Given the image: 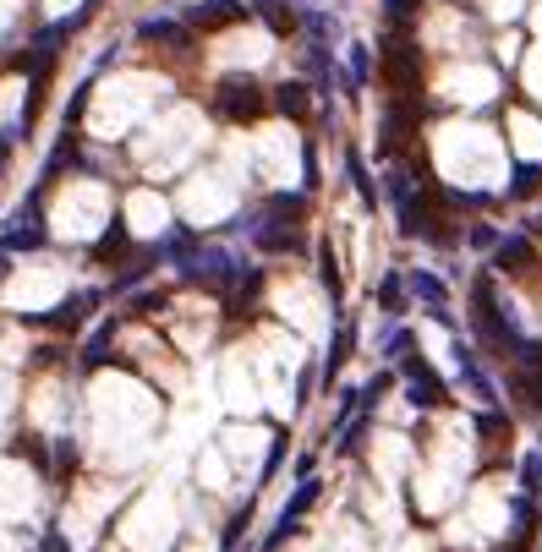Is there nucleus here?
I'll return each mask as SVG.
<instances>
[{"label":"nucleus","mask_w":542,"mask_h":552,"mask_svg":"<svg viewBox=\"0 0 542 552\" xmlns=\"http://www.w3.org/2000/svg\"><path fill=\"white\" fill-rule=\"evenodd\" d=\"M159 427V399L132 372H99L88 389V432H94V460L132 465L148 454V432Z\"/></svg>","instance_id":"obj_1"},{"label":"nucleus","mask_w":542,"mask_h":552,"mask_svg":"<svg viewBox=\"0 0 542 552\" xmlns=\"http://www.w3.org/2000/svg\"><path fill=\"white\" fill-rule=\"evenodd\" d=\"M105 214H110V192H105V186H99V181H77L72 192H61L50 230L61 241H94L99 230H105Z\"/></svg>","instance_id":"obj_2"},{"label":"nucleus","mask_w":542,"mask_h":552,"mask_svg":"<svg viewBox=\"0 0 542 552\" xmlns=\"http://www.w3.org/2000/svg\"><path fill=\"white\" fill-rule=\"evenodd\" d=\"M176 503L165 498V492H143V498L132 503V514H126L121 536L132 552H165L170 542H176Z\"/></svg>","instance_id":"obj_3"},{"label":"nucleus","mask_w":542,"mask_h":552,"mask_svg":"<svg viewBox=\"0 0 542 552\" xmlns=\"http://www.w3.org/2000/svg\"><path fill=\"white\" fill-rule=\"evenodd\" d=\"M61 296H66V274L61 268H44V263L22 268V274L0 290V301H6L11 312H50Z\"/></svg>","instance_id":"obj_4"},{"label":"nucleus","mask_w":542,"mask_h":552,"mask_svg":"<svg viewBox=\"0 0 542 552\" xmlns=\"http://www.w3.org/2000/svg\"><path fill=\"white\" fill-rule=\"evenodd\" d=\"M115 498H121V487H110V481H94V487L77 492L72 509H66V542H72V547H94L99 525H105V514H110Z\"/></svg>","instance_id":"obj_5"},{"label":"nucleus","mask_w":542,"mask_h":552,"mask_svg":"<svg viewBox=\"0 0 542 552\" xmlns=\"http://www.w3.org/2000/svg\"><path fill=\"white\" fill-rule=\"evenodd\" d=\"M230 208H236V192H230L219 175H192V181L181 186V219H187V225H219Z\"/></svg>","instance_id":"obj_6"},{"label":"nucleus","mask_w":542,"mask_h":552,"mask_svg":"<svg viewBox=\"0 0 542 552\" xmlns=\"http://www.w3.org/2000/svg\"><path fill=\"white\" fill-rule=\"evenodd\" d=\"M39 509V476L22 460H0V520H28Z\"/></svg>","instance_id":"obj_7"},{"label":"nucleus","mask_w":542,"mask_h":552,"mask_svg":"<svg viewBox=\"0 0 542 552\" xmlns=\"http://www.w3.org/2000/svg\"><path fill=\"white\" fill-rule=\"evenodd\" d=\"M214 104H219L225 121H258V115H263V88L247 72H225V77H219Z\"/></svg>","instance_id":"obj_8"},{"label":"nucleus","mask_w":542,"mask_h":552,"mask_svg":"<svg viewBox=\"0 0 542 552\" xmlns=\"http://www.w3.org/2000/svg\"><path fill=\"white\" fill-rule=\"evenodd\" d=\"M214 449H219V454H230L225 465H236L241 476H252V471L263 465V454H269V432H258V427H247V421H236V427L219 432Z\"/></svg>","instance_id":"obj_9"},{"label":"nucleus","mask_w":542,"mask_h":552,"mask_svg":"<svg viewBox=\"0 0 542 552\" xmlns=\"http://www.w3.org/2000/svg\"><path fill=\"white\" fill-rule=\"evenodd\" d=\"M219 394H225V410H230V416H258V410H263V389L252 383V372L241 367V361H225Z\"/></svg>","instance_id":"obj_10"},{"label":"nucleus","mask_w":542,"mask_h":552,"mask_svg":"<svg viewBox=\"0 0 542 552\" xmlns=\"http://www.w3.org/2000/svg\"><path fill=\"white\" fill-rule=\"evenodd\" d=\"M274 307H280V317H291L296 328H307V334H324V312H318V296L307 285H280V296H274Z\"/></svg>","instance_id":"obj_11"},{"label":"nucleus","mask_w":542,"mask_h":552,"mask_svg":"<svg viewBox=\"0 0 542 552\" xmlns=\"http://www.w3.org/2000/svg\"><path fill=\"white\" fill-rule=\"evenodd\" d=\"M165 219H170V208H165V197L159 192H132L126 197V230H132V236H159V230H165Z\"/></svg>","instance_id":"obj_12"},{"label":"nucleus","mask_w":542,"mask_h":552,"mask_svg":"<svg viewBox=\"0 0 542 552\" xmlns=\"http://www.w3.org/2000/svg\"><path fill=\"white\" fill-rule=\"evenodd\" d=\"M66 410H72V399H66V383H39L33 389V421H39L44 432H61L66 427Z\"/></svg>","instance_id":"obj_13"},{"label":"nucleus","mask_w":542,"mask_h":552,"mask_svg":"<svg viewBox=\"0 0 542 552\" xmlns=\"http://www.w3.org/2000/svg\"><path fill=\"white\" fill-rule=\"evenodd\" d=\"M532 263H537V252H532L526 236H504L499 246H493V268H499V274H526Z\"/></svg>","instance_id":"obj_14"},{"label":"nucleus","mask_w":542,"mask_h":552,"mask_svg":"<svg viewBox=\"0 0 542 552\" xmlns=\"http://www.w3.org/2000/svg\"><path fill=\"white\" fill-rule=\"evenodd\" d=\"M192 28H230V22H241V6L236 0H198V6L187 11Z\"/></svg>","instance_id":"obj_15"},{"label":"nucleus","mask_w":542,"mask_h":552,"mask_svg":"<svg viewBox=\"0 0 542 552\" xmlns=\"http://www.w3.org/2000/svg\"><path fill=\"white\" fill-rule=\"evenodd\" d=\"M406 378H411V405H438V399H444V383L428 372V361H422V356L406 361Z\"/></svg>","instance_id":"obj_16"},{"label":"nucleus","mask_w":542,"mask_h":552,"mask_svg":"<svg viewBox=\"0 0 542 552\" xmlns=\"http://www.w3.org/2000/svg\"><path fill=\"white\" fill-rule=\"evenodd\" d=\"M411 296L428 307L438 323H449V312H444V301H449V290H444V279H433V274H411Z\"/></svg>","instance_id":"obj_17"},{"label":"nucleus","mask_w":542,"mask_h":552,"mask_svg":"<svg viewBox=\"0 0 542 552\" xmlns=\"http://www.w3.org/2000/svg\"><path fill=\"white\" fill-rule=\"evenodd\" d=\"M198 481L209 492H225L230 487V465H225V454L219 449H203V460H198Z\"/></svg>","instance_id":"obj_18"},{"label":"nucleus","mask_w":542,"mask_h":552,"mask_svg":"<svg viewBox=\"0 0 542 552\" xmlns=\"http://www.w3.org/2000/svg\"><path fill=\"white\" fill-rule=\"evenodd\" d=\"M274 104H280V110L291 115V121H302V115L313 110V93H307L302 82H280V93H274Z\"/></svg>","instance_id":"obj_19"},{"label":"nucleus","mask_w":542,"mask_h":552,"mask_svg":"<svg viewBox=\"0 0 542 552\" xmlns=\"http://www.w3.org/2000/svg\"><path fill=\"white\" fill-rule=\"evenodd\" d=\"M137 39H176V44H187V28H181V22L154 17V22H143V28H137Z\"/></svg>","instance_id":"obj_20"},{"label":"nucleus","mask_w":542,"mask_h":552,"mask_svg":"<svg viewBox=\"0 0 542 552\" xmlns=\"http://www.w3.org/2000/svg\"><path fill=\"white\" fill-rule=\"evenodd\" d=\"M367 82V50L362 44H351V66H345V88H362Z\"/></svg>","instance_id":"obj_21"},{"label":"nucleus","mask_w":542,"mask_h":552,"mask_svg":"<svg viewBox=\"0 0 542 552\" xmlns=\"http://www.w3.org/2000/svg\"><path fill=\"white\" fill-rule=\"evenodd\" d=\"M378 301H384V312H406V290H400V279L389 274L384 290H378Z\"/></svg>","instance_id":"obj_22"},{"label":"nucleus","mask_w":542,"mask_h":552,"mask_svg":"<svg viewBox=\"0 0 542 552\" xmlns=\"http://www.w3.org/2000/svg\"><path fill=\"white\" fill-rule=\"evenodd\" d=\"M11 399H17V383H11V372H0V421L11 416Z\"/></svg>","instance_id":"obj_23"},{"label":"nucleus","mask_w":542,"mask_h":552,"mask_svg":"<svg viewBox=\"0 0 542 552\" xmlns=\"http://www.w3.org/2000/svg\"><path fill=\"white\" fill-rule=\"evenodd\" d=\"M411 11H417V0H389V17H395V22H406Z\"/></svg>","instance_id":"obj_24"},{"label":"nucleus","mask_w":542,"mask_h":552,"mask_svg":"<svg viewBox=\"0 0 542 552\" xmlns=\"http://www.w3.org/2000/svg\"><path fill=\"white\" fill-rule=\"evenodd\" d=\"M471 246H499V236H493L488 225H477V230H471Z\"/></svg>","instance_id":"obj_25"},{"label":"nucleus","mask_w":542,"mask_h":552,"mask_svg":"<svg viewBox=\"0 0 542 552\" xmlns=\"http://www.w3.org/2000/svg\"><path fill=\"white\" fill-rule=\"evenodd\" d=\"M6 148H11V143H6V137H0V164H6Z\"/></svg>","instance_id":"obj_26"},{"label":"nucleus","mask_w":542,"mask_h":552,"mask_svg":"<svg viewBox=\"0 0 542 552\" xmlns=\"http://www.w3.org/2000/svg\"><path fill=\"white\" fill-rule=\"evenodd\" d=\"M537 225H542V219H537Z\"/></svg>","instance_id":"obj_27"}]
</instances>
